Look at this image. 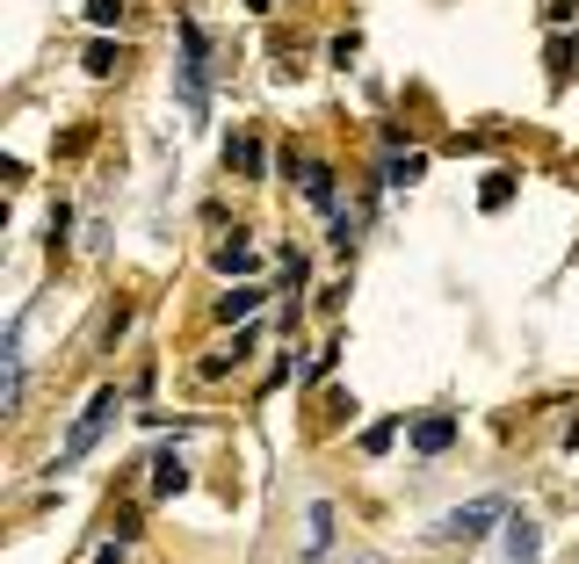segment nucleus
<instances>
[{"instance_id": "nucleus-16", "label": "nucleus", "mask_w": 579, "mask_h": 564, "mask_svg": "<svg viewBox=\"0 0 579 564\" xmlns=\"http://www.w3.org/2000/svg\"><path fill=\"white\" fill-rule=\"evenodd\" d=\"M551 80H572V37H551Z\"/></svg>"}, {"instance_id": "nucleus-3", "label": "nucleus", "mask_w": 579, "mask_h": 564, "mask_svg": "<svg viewBox=\"0 0 579 564\" xmlns=\"http://www.w3.org/2000/svg\"><path fill=\"white\" fill-rule=\"evenodd\" d=\"M493 521H507V499H500V492H485V499H471V507L442 514V521H435V536H442V543H478V536H493Z\"/></svg>"}, {"instance_id": "nucleus-20", "label": "nucleus", "mask_w": 579, "mask_h": 564, "mask_svg": "<svg viewBox=\"0 0 579 564\" xmlns=\"http://www.w3.org/2000/svg\"><path fill=\"white\" fill-rule=\"evenodd\" d=\"M247 8H268V0H247Z\"/></svg>"}, {"instance_id": "nucleus-2", "label": "nucleus", "mask_w": 579, "mask_h": 564, "mask_svg": "<svg viewBox=\"0 0 579 564\" xmlns=\"http://www.w3.org/2000/svg\"><path fill=\"white\" fill-rule=\"evenodd\" d=\"M116 413H124V391H116V384H102L95 398L80 405V420H73V434H66V449H58V463H51V470H73V463H80V456L109 434V420H116Z\"/></svg>"}, {"instance_id": "nucleus-18", "label": "nucleus", "mask_w": 579, "mask_h": 564, "mask_svg": "<svg viewBox=\"0 0 579 564\" xmlns=\"http://www.w3.org/2000/svg\"><path fill=\"white\" fill-rule=\"evenodd\" d=\"M116 15H124V8H116V0H87V22H95V29H109Z\"/></svg>"}, {"instance_id": "nucleus-12", "label": "nucleus", "mask_w": 579, "mask_h": 564, "mask_svg": "<svg viewBox=\"0 0 579 564\" xmlns=\"http://www.w3.org/2000/svg\"><path fill=\"white\" fill-rule=\"evenodd\" d=\"M478 203H485V210H507V203H514V174L493 167V174H485V188H478Z\"/></svg>"}, {"instance_id": "nucleus-1", "label": "nucleus", "mask_w": 579, "mask_h": 564, "mask_svg": "<svg viewBox=\"0 0 579 564\" xmlns=\"http://www.w3.org/2000/svg\"><path fill=\"white\" fill-rule=\"evenodd\" d=\"M181 66H174V94H181V109L189 116H210V29L196 15H181Z\"/></svg>"}, {"instance_id": "nucleus-7", "label": "nucleus", "mask_w": 579, "mask_h": 564, "mask_svg": "<svg viewBox=\"0 0 579 564\" xmlns=\"http://www.w3.org/2000/svg\"><path fill=\"white\" fill-rule=\"evenodd\" d=\"M507 557H514V564H536V557H543V536H536L529 514H507Z\"/></svg>"}, {"instance_id": "nucleus-11", "label": "nucleus", "mask_w": 579, "mask_h": 564, "mask_svg": "<svg viewBox=\"0 0 579 564\" xmlns=\"http://www.w3.org/2000/svg\"><path fill=\"white\" fill-rule=\"evenodd\" d=\"M225 167L247 174V181H261V145H254V138H232V145H225Z\"/></svg>"}, {"instance_id": "nucleus-13", "label": "nucleus", "mask_w": 579, "mask_h": 564, "mask_svg": "<svg viewBox=\"0 0 579 564\" xmlns=\"http://www.w3.org/2000/svg\"><path fill=\"white\" fill-rule=\"evenodd\" d=\"M218 268H225V275H254V246H247V239L232 232V239L218 246Z\"/></svg>"}, {"instance_id": "nucleus-17", "label": "nucleus", "mask_w": 579, "mask_h": 564, "mask_svg": "<svg viewBox=\"0 0 579 564\" xmlns=\"http://www.w3.org/2000/svg\"><path fill=\"white\" fill-rule=\"evenodd\" d=\"M391 434H399V420H377L370 434H362V449H370V456H384V449H391Z\"/></svg>"}, {"instance_id": "nucleus-15", "label": "nucleus", "mask_w": 579, "mask_h": 564, "mask_svg": "<svg viewBox=\"0 0 579 564\" xmlns=\"http://www.w3.org/2000/svg\"><path fill=\"white\" fill-rule=\"evenodd\" d=\"M116 58H124V51H116L109 37H102V44H87V73H95V80H109V73H116Z\"/></svg>"}, {"instance_id": "nucleus-9", "label": "nucleus", "mask_w": 579, "mask_h": 564, "mask_svg": "<svg viewBox=\"0 0 579 564\" xmlns=\"http://www.w3.org/2000/svg\"><path fill=\"white\" fill-rule=\"evenodd\" d=\"M420 174H428V152H399V145H391V160H384V188H413Z\"/></svg>"}, {"instance_id": "nucleus-4", "label": "nucleus", "mask_w": 579, "mask_h": 564, "mask_svg": "<svg viewBox=\"0 0 579 564\" xmlns=\"http://www.w3.org/2000/svg\"><path fill=\"white\" fill-rule=\"evenodd\" d=\"M297 167V188H304V203H312V210H341V188H333V167L326 160H290Z\"/></svg>"}, {"instance_id": "nucleus-14", "label": "nucleus", "mask_w": 579, "mask_h": 564, "mask_svg": "<svg viewBox=\"0 0 579 564\" xmlns=\"http://www.w3.org/2000/svg\"><path fill=\"white\" fill-rule=\"evenodd\" d=\"M326 536H333V507H326V499H319V507L304 514V550L319 557V550H326Z\"/></svg>"}, {"instance_id": "nucleus-5", "label": "nucleus", "mask_w": 579, "mask_h": 564, "mask_svg": "<svg viewBox=\"0 0 579 564\" xmlns=\"http://www.w3.org/2000/svg\"><path fill=\"white\" fill-rule=\"evenodd\" d=\"M0 362H8V391H0V405H8V413H22V384H29V369H22V319L8 326V348H0Z\"/></svg>"}, {"instance_id": "nucleus-8", "label": "nucleus", "mask_w": 579, "mask_h": 564, "mask_svg": "<svg viewBox=\"0 0 579 564\" xmlns=\"http://www.w3.org/2000/svg\"><path fill=\"white\" fill-rule=\"evenodd\" d=\"M152 492H160V499L189 492V463H181L174 449H160V456H152Z\"/></svg>"}, {"instance_id": "nucleus-6", "label": "nucleus", "mask_w": 579, "mask_h": 564, "mask_svg": "<svg viewBox=\"0 0 579 564\" xmlns=\"http://www.w3.org/2000/svg\"><path fill=\"white\" fill-rule=\"evenodd\" d=\"M449 442H456V420H449V413H428V420H413V449H420V456H442Z\"/></svg>"}, {"instance_id": "nucleus-19", "label": "nucleus", "mask_w": 579, "mask_h": 564, "mask_svg": "<svg viewBox=\"0 0 579 564\" xmlns=\"http://www.w3.org/2000/svg\"><path fill=\"white\" fill-rule=\"evenodd\" d=\"M95 564H124V536H116V543H102V550H95Z\"/></svg>"}, {"instance_id": "nucleus-10", "label": "nucleus", "mask_w": 579, "mask_h": 564, "mask_svg": "<svg viewBox=\"0 0 579 564\" xmlns=\"http://www.w3.org/2000/svg\"><path fill=\"white\" fill-rule=\"evenodd\" d=\"M254 311H261V290H254V282H239V290L218 297V319H225V326H247Z\"/></svg>"}]
</instances>
